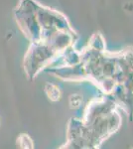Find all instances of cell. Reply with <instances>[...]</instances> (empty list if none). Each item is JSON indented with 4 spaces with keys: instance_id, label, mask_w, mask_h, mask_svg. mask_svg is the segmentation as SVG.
I'll use <instances>...</instances> for the list:
<instances>
[{
    "instance_id": "6da1fadb",
    "label": "cell",
    "mask_w": 133,
    "mask_h": 149,
    "mask_svg": "<svg viewBox=\"0 0 133 149\" xmlns=\"http://www.w3.org/2000/svg\"><path fill=\"white\" fill-rule=\"evenodd\" d=\"M45 90H46V93H47V95H48V97H49L50 100H58L60 98V91L58 90L57 86L48 84V85L46 86Z\"/></svg>"
},
{
    "instance_id": "7a4b0ae2",
    "label": "cell",
    "mask_w": 133,
    "mask_h": 149,
    "mask_svg": "<svg viewBox=\"0 0 133 149\" xmlns=\"http://www.w3.org/2000/svg\"><path fill=\"white\" fill-rule=\"evenodd\" d=\"M17 144L21 148H32L33 147V141L31 137H29L26 134H22L17 140Z\"/></svg>"
}]
</instances>
